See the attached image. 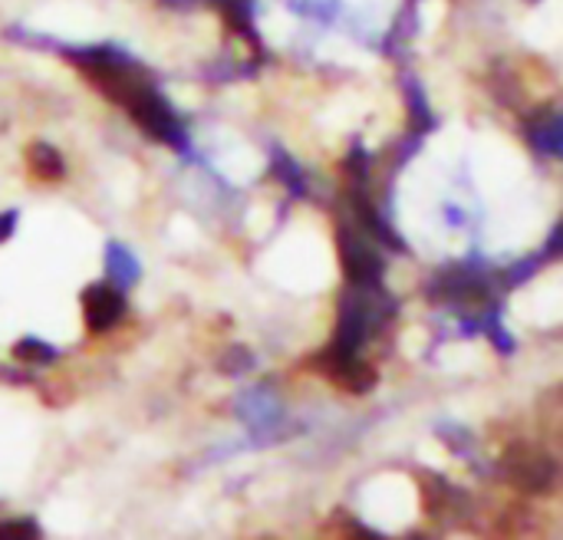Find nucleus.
<instances>
[{
    "instance_id": "obj_1",
    "label": "nucleus",
    "mask_w": 563,
    "mask_h": 540,
    "mask_svg": "<svg viewBox=\"0 0 563 540\" xmlns=\"http://www.w3.org/2000/svg\"><path fill=\"white\" fill-rule=\"evenodd\" d=\"M505 475L515 488L531 495H551L558 485V462L528 442H518L505 452Z\"/></svg>"
},
{
    "instance_id": "obj_2",
    "label": "nucleus",
    "mask_w": 563,
    "mask_h": 540,
    "mask_svg": "<svg viewBox=\"0 0 563 540\" xmlns=\"http://www.w3.org/2000/svg\"><path fill=\"white\" fill-rule=\"evenodd\" d=\"M125 109L132 112L135 125H139V129H145L152 139H158V142H172V145H181V142H185V132H181L178 119L172 115V109L162 102V96H158L152 86H148L139 99H132Z\"/></svg>"
},
{
    "instance_id": "obj_3",
    "label": "nucleus",
    "mask_w": 563,
    "mask_h": 540,
    "mask_svg": "<svg viewBox=\"0 0 563 540\" xmlns=\"http://www.w3.org/2000/svg\"><path fill=\"white\" fill-rule=\"evenodd\" d=\"M122 317H125V297H122V290H115L109 284H92L82 294V320H86V327L92 333H106Z\"/></svg>"
},
{
    "instance_id": "obj_4",
    "label": "nucleus",
    "mask_w": 563,
    "mask_h": 540,
    "mask_svg": "<svg viewBox=\"0 0 563 540\" xmlns=\"http://www.w3.org/2000/svg\"><path fill=\"white\" fill-rule=\"evenodd\" d=\"M340 254H343V267H346L350 280H356V284H369V280H376L379 271H383L379 254H376L373 247H366L360 238L346 234V231L340 234Z\"/></svg>"
},
{
    "instance_id": "obj_5",
    "label": "nucleus",
    "mask_w": 563,
    "mask_h": 540,
    "mask_svg": "<svg viewBox=\"0 0 563 540\" xmlns=\"http://www.w3.org/2000/svg\"><path fill=\"white\" fill-rule=\"evenodd\" d=\"M26 162H30V172L36 178H43V181L63 178V158H59V152L49 142H33L26 148Z\"/></svg>"
},
{
    "instance_id": "obj_6",
    "label": "nucleus",
    "mask_w": 563,
    "mask_h": 540,
    "mask_svg": "<svg viewBox=\"0 0 563 540\" xmlns=\"http://www.w3.org/2000/svg\"><path fill=\"white\" fill-rule=\"evenodd\" d=\"M13 356L16 360H23V363H53V346H46V343H40V340H20L16 346H13Z\"/></svg>"
},
{
    "instance_id": "obj_7",
    "label": "nucleus",
    "mask_w": 563,
    "mask_h": 540,
    "mask_svg": "<svg viewBox=\"0 0 563 540\" xmlns=\"http://www.w3.org/2000/svg\"><path fill=\"white\" fill-rule=\"evenodd\" d=\"M109 261H112V267H119V271H122V274H119V277H122V284H132V280H135V261H132L122 247H115V244H112Z\"/></svg>"
},
{
    "instance_id": "obj_8",
    "label": "nucleus",
    "mask_w": 563,
    "mask_h": 540,
    "mask_svg": "<svg viewBox=\"0 0 563 540\" xmlns=\"http://www.w3.org/2000/svg\"><path fill=\"white\" fill-rule=\"evenodd\" d=\"M0 538H40V528L33 521H3Z\"/></svg>"
},
{
    "instance_id": "obj_9",
    "label": "nucleus",
    "mask_w": 563,
    "mask_h": 540,
    "mask_svg": "<svg viewBox=\"0 0 563 540\" xmlns=\"http://www.w3.org/2000/svg\"><path fill=\"white\" fill-rule=\"evenodd\" d=\"M13 221H16V214L10 211V214H0V244L13 234Z\"/></svg>"
}]
</instances>
